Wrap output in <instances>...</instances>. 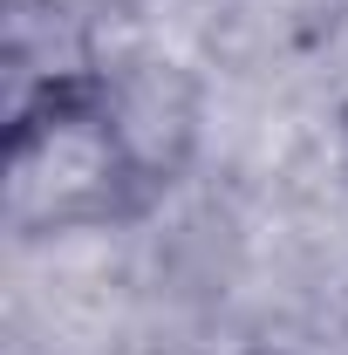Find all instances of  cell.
<instances>
[{"label": "cell", "mask_w": 348, "mask_h": 355, "mask_svg": "<svg viewBox=\"0 0 348 355\" xmlns=\"http://www.w3.org/2000/svg\"><path fill=\"white\" fill-rule=\"evenodd\" d=\"M342 137H348V116H342Z\"/></svg>", "instance_id": "obj_2"}, {"label": "cell", "mask_w": 348, "mask_h": 355, "mask_svg": "<svg viewBox=\"0 0 348 355\" xmlns=\"http://www.w3.org/2000/svg\"><path fill=\"white\" fill-rule=\"evenodd\" d=\"M143 96L110 69H55L7 116L0 212L14 239H69L143 219L171 184Z\"/></svg>", "instance_id": "obj_1"}]
</instances>
